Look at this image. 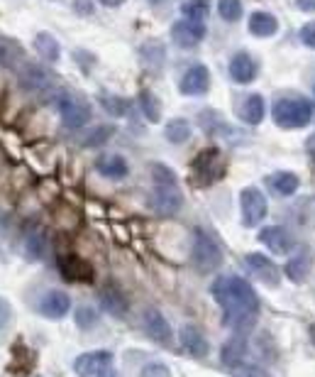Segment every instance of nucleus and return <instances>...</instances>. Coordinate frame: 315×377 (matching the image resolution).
Masks as SVG:
<instances>
[{
	"label": "nucleus",
	"mask_w": 315,
	"mask_h": 377,
	"mask_svg": "<svg viewBox=\"0 0 315 377\" xmlns=\"http://www.w3.org/2000/svg\"><path fill=\"white\" fill-rule=\"evenodd\" d=\"M152 181H154V191H152L154 211L162 216H174L181 208V201H183L176 174L166 164H152Z\"/></svg>",
	"instance_id": "2"
},
{
	"label": "nucleus",
	"mask_w": 315,
	"mask_h": 377,
	"mask_svg": "<svg viewBox=\"0 0 315 377\" xmlns=\"http://www.w3.org/2000/svg\"><path fill=\"white\" fill-rule=\"evenodd\" d=\"M274 123L284 130L306 128L313 118V106L306 99H279L274 103Z\"/></svg>",
	"instance_id": "3"
},
{
	"label": "nucleus",
	"mask_w": 315,
	"mask_h": 377,
	"mask_svg": "<svg viewBox=\"0 0 315 377\" xmlns=\"http://www.w3.org/2000/svg\"><path fill=\"white\" fill-rule=\"evenodd\" d=\"M311 338H313V343H315V323L311 326Z\"/></svg>",
	"instance_id": "46"
},
{
	"label": "nucleus",
	"mask_w": 315,
	"mask_h": 377,
	"mask_svg": "<svg viewBox=\"0 0 315 377\" xmlns=\"http://www.w3.org/2000/svg\"><path fill=\"white\" fill-rule=\"evenodd\" d=\"M164 135L169 142H174V145H181V142H186L188 137H191V123L183 118H174L166 123L164 128Z\"/></svg>",
	"instance_id": "26"
},
{
	"label": "nucleus",
	"mask_w": 315,
	"mask_h": 377,
	"mask_svg": "<svg viewBox=\"0 0 315 377\" xmlns=\"http://www.w3.org/2000/svg\"><path fill=\"white\" fill-rule=\"evenodd\" d=\"M308 272H311V255L308 253H301L299 257L289 260V265H286V274H289V279H294V282H303V279L308 277Z\"/></svg>",
	"instance_id": "28"
},
{
	"label": "nucleus",
	"mask_w": 315,
	"mask_h": 377,
	"mask_svg": "<svg viewBox=\"0 0 315 377\" xmlns=\"http://www.w3.org/2000/svg\"><path fill=\"white\" fill-rule=\"evenodd\" d=\"M244 265H247V270L254 274V277L259 279L262 284H267V287H277L279 279H282V274H279V267L274 265V262L269 260L267 255L252 253V255L244 257Z\"/></svg>",
	"instance_id": "9"
},
{
	"label": "nucleus",
	"mask_w": 315,
	"mask_h": 377,
	"mask_svg": "<svg viewBox=\"0 0 315 377\" xmlns=\"http://www.w3.org/2000/svg\"><path fill=\"white\" fill-rule=\"evenodd\" d=\"M98 171L103 176H108V179H123V176H128V162H125L120 154H103V157L98 159Z\"/></svg>",
	"instance_id": "21"
},
{
	"label": "nucleus",
	"mask_w": 315,
	"mask_h": 377,
	"mask_svg": "<svg viewBox=\"0 0 315 377\" xmlns=\"http://www.w3.org/2000/svg\"><path fill=\"white\" fill-rule=\"evenodd\" d=\"M113 356L108 351H91V353H83L73 360V370H76L78 377H91L95 373H100L103 368L110 365Z\"/></svg>",
	"instance_id": "12"
},
{
	"label": "nucleus",
	"mask_w": 315,
	"mask_h": 377,
	"mask_svg": "<svg viewBox=\"0 0 315 377\" xmlns=\"http://www.w3.org/2000/svg\"><path fill=\"white\" fill-rule=\"evenodd\" d=\"M232 370V377H272L269 370L259 368V365H252V363H244V365H234Z\"/></svg>",
	"instance_id": "36"
},
{
	"label": "nucleus",
	"mask_w": 315,
	"mask_h": 377,
	"mask_svg": "<svg viewBox=\"0 0 315 377\" xmlns=\"http://www.w3.org/2000/svg\"><path fill=\"white\" fill-rule=\"evenodd\" d=\"M306 150H308V154H311V157H315V133L306 140Z\"/></svg>",
	"instance_id": "42"
},
{
	"label": "nucleus",
	"mask_w": 315,
	"mask_h": 377,
	"mask_svg": "<svg viewBox=\"0 0 315 377\" xmlns=\"http://www.w3.org/2000/svg\"><path fill=\"white\" fill-rule=\"evenodd\" d=\"M210 294L222 308V323L237 331L239 336L249 333L259 316V299L252 284L239 277H220L210 284Z\"/></svg>",
	"instance_id": "1"
},
{
	"label": "nucleus",
	"mask_w": 315,
	"mask_h": 377,
	"mask_svg": "<svg viewBox=\"0 0 315 377\" xmlns=\"http://www.w3.org/2000/svg\"><path fill=\"white\" fill-rule=\"evenodd\" d=\"M217 13H220L222 20L234 22L242 17V3L239 0H217Z\"/></svg>",
	"instance_id": "34"
},
{
	"label": "nucleus",
	"mask_w": 315,
	"mask_h": 377,
	"mask_svg": "<svg viewBox=\"0 0 315 377\" xmlns=\"http://www.w3.org/2000/svg\"><path fill=\"white\" fill-rule=\"evenodd\" d=\"M34 49H37V54L42 56L44 61H59V56H61L59 42H56L49 32H39L37 37H34Z\"/></svg>",
	"instance_id": "25"
},
{
	"label": "nucleus",
	"mask_w": 315,
	"mask_h": 377,
	"mask_svg": "<svg viewBox=\"0 0 315 377\" xmlns=\"http://www.w3.org/2000/svg\"><path fill=\"white\" fill-rule=\"evenodd\" d=\"M142 56H145V61L154 69V71H159V66L164 64V56H166L164 44H159V42H147L145 47H142Z\"/></svg>",
	"instance_id": "32"
},
{
	"label": "nucleus",
	"mask_w": 315,
	"mask_h": 377,
	"mask_svg": "<svg viewBox=\"0 0 315 377\" xmlns=\"http://www.w3.org/2000/svg\"><path fill=\"white\" fill-rule=\"evenodd\" d=\"M247 356V343H244L242 336H234V338H230L222 346V351H220V360L227 365V368H234V365H239L242 363V358Z\"/></svg>",
	"instance_id": "22"
},
{
	"label": "nucleus",
	"mask_w": 315,
	"mask_h": 377,
	"mask_svg": "<svg viewBox=\"0 0 315 377\" xmlns=\"http://www.w3.org/2000/svg\"><path fill=\"white\" fill-rule=\"evenodd\" d=\"M98 377H120V375L115 373V370L110 368V365H108V368H103V370H100Z\"/></svg>",
	"instance_id": "43"
},
{
	"label": "nucleus",
	"mask_w": 315,
	"mask_h": 377,
	"mask_svg": "<svg viewBox=\"0 0 315 377\" xmlns=\"http://www.w3.org/2000/svg\"><path fill=\"white\" fill-rule=\"evenodd\" d=\"M10 304H8V299H3V296H0V328H5V326H8V321H10Z\"/></svg>",
	"instance_id": "40"
},
{
	"label": "nucleus",
	"mask_w": 315,
	"mask_h": 377,
	"mask_svg": "<svg viewBox=\"0 0 315 377\" xmlns=\"http://www.w3.org/2000/svg\"><path fill=\"white\" fill-rule=\"evenodd\" d=\"M150 3H152V5H159V3H162V0H150Z\"/></svg>",
	"instance_id": "47"
},
{
	"label": "nucleus",
	"mask_w": 315,
	"mask_h": 377,
	"mask_svg": "<svg viewBox=\"0 0 315 377\" xmlns=\"http://www.w3.org/2000/svg\"><path fill=\"white\" fill-rule=\"evenodd\" d=\"M237 113L247 125H259L262 120H264L267 103H264V99H262L259 94H249L247 99L242 101V106L237 108Z\"/></svg>",
	"instance_id": "19"
},
{
	"label": "nucleus",
	"mask_w": 315,
	"mask_h": 377,
	"mask_svg": "<svg viewBox=\"0 0 315 377\" xmlns=\"http://www.w3.org/2000/svg\"><path fill=\"white\" fill-rule=\"evenodd\" d=\"M25 253L32 257V260H39L44 255V238L37 228H32L30 233L25 236Z\"/></svg>",
	"instance_id": "33"
},
{
	"label": "nucleus",
	"mask_w": 315,
	"mask_h": 377,
	"mask_svg": "<svg viewBox=\"0 0 315 377\" xmlns=\"http://www.w3.org/2000/svg\"><path fill=\"white\" fill-rule=\"evenodd\" d=\"M279 30V20L272 13H254L249 17V32L254 37H272Z\"/></svg>",
	"instance_id": "24"
},
{
	"label": "nucleus",
	"mask_w": 315,
	"mask_h": 377,
	"mask_svg": "<svg viewBox=\"0 0 315 377\" xmlns=\"http://www.w3.org/2000/svg\"><path fill=\"white\" fill-rule=\"evenodd\" d=\"M313 174H315V169H313Z\"/></svg>",
	"instance_id": "49"
},
{
	"label": "nucleus",
	"mask_w": 315,
	"mask_h": 377,
	"mask_svg": "<svg viewBox=\"0 0 315 377\" xmlns=\"http://www.w3.org/2000/svg\"><path fill=\"white\" fill-rule=\"evenodd\" d=\"M76 8H86V13H91V5H88V0H76Z\"/></svg>",
	"instance_id": "45"
},
{
	"label": "nucleus",
	"mask_w": 315,
	"mask_h": 377,
	"mask_svg": "<svg viewBox=\"0 0 315 377\" xmlns=\"http://www.w3.org/2000/svg\"><path fill=\"white\" fill-rule=\"evenodd\" d=\"M54 106H56V111H59V116H61V120H64V125L68 130L83 128V125L91 120V108L86 106L83 101H78L73 94H68L66 89L56 91Z\"/></svg>",
	"instance_id": "6"
},
{
	"label": "nucleus",
	"mask_w": 315,
	"mask_h": 377,
	"mask_svg": "<svg viewBox=\"0 0 315 377\" xmlns=\"http://www.w3.org/2000/svg\"><path fill=\"white\" fill-rule=\"evenodd\" d=\"M17 61H20V51H17L15 44L8 42V39H0V64L15 69Z\"/></svg>",
	"instance_id": "35"
},
{
	"label": "nucleus",
	"mask_w": 315,
	"mask_h": 377,
	"mask_svg": "<svg viewBox=\"0 0 315 377\" xmlns=\"http://www.w3.org/2000/svg\"><path fill=\"white\" fill-rule=\"evenodd\" d=\"M299 3L301 10H306V13H315V0H296Z\"/></svg>",
	"instance_id": "41"
},
{
	"label": "nucleus",
	"mask_w": 315,
	"mask_h": 377,
	"mask_svg": "<svg viewBox=\"0 0 315 377\" xmlns=\"http://www.w3.org/2000/svg\"><path fill=\"white\" fill-rule=\"evenodd\" d=\"M191 262L200 274L215 272L222 262V253L217 243L208 236L205 231L193 233V250H191Z\"/></svg>",
	"instance_id": "5"
},
{
	"label": "nucleus",
	"mask_w": 315,
	"mask_h": 377,
	"mask_svg": "<svg viewBox=\"0 0 315 377\" xmlns=\"http://www.w3.org/2000/svg\"><path fill=\"white\" fill-rule=\"evenodd\" d=\"M68 308H71V299H68V294H64V291H59V289L47 291V294L42 296V301H39V311L49 318L66 316Z\"/></svg>",
	"instance_id": "16"
},
{
	"label": "nucleus",
	"mask_w": 315,
	"mask_h": 377,
	"mask_svg": "<svg viewBox=\"0 0 315 377\" xmlns=\"http://www.w3.org/2000/svg\"><path fill=\"white\" fill-rule=\"evenodd\" d=\"M205 37V25L203 22H196V20H183V22H176L171 27V39H174L179 47L183 49H193L203 42Z\"/></svg>",
	"instance_id": "8"
},
{
	"label": "nucleus",
	"mask_w": 315,
	"mask_h": 377,
	"mask_svg": "<svg viewBox=\"0 0 315 377\" xmlns=\"http://www.w3.org/2000/svg\"><path fill=\"white\" fill-rule=\"evenodd\" d=\"M59 272L68 282H93V267L78 255H64L59 260Z\"/></svg>",
	"instance_id": "10"
},
{
	"label": "nucleus",
	"mask_w": 315,
	"mask_h": 377,
	"mask_svg": "<svg viewBox=\"0 0 315 377\" xmlns=\"http://www.w3.org/2000/svg\"><path fill=\"white\" fill-rule=\"evenodd\" d=\"M267 186H269V191L277 193V196H291L301 184H299V176L291 174V171H277V174L267 176Z\"/></svg>",
	"instance_id": "20"
},
{
	"label": "nucleus",
	"mask_w": 315,
	"mask_h": 377,
	"mask_svg": "<svg viewBox=\"0 0 315 377\" xmlns=\"http://www.w3.org/2000/svg\"><path fill=\"white\" fill-rule=\"evenodd\" d=\"M49 84V74L44 71L42 66L37 64H27L22 66V74H20V86L25 91H39Z\"/></svg>",
	"instance_id": "23"
},
{
	"label": "nucleus",
	"mask_w": 315,
	"mask_h": 377,
	"mask_svg": "<svg viewBox=\"0 0 315 377\" xmlns=\"http://www.w3.org/2000/svg\"><path fill=\"white\" fill-rule=\"evenodd\" d=\"M208 89H210V74L203 64H196L188 69V71L183 74L181 86H179V91L183 96H200Z\"/></svg>",
	"instance_id": "11"
},
{
	"label": "nucleus",
	"mask_w": 315,
	"mask_h": 377,
	"mask_svg": "<svg viewBox=\"0 0 315 377\" xmlns=\"http://www.w3.org/2000/svg\"><path fill=\"white\" fill-rule=\"evenodd\" d=\"M113 133H115V128H113V125H98V128H93L88 135L83 137V147H86V150L103 147L113 137Z\"/></svg>",
	"instance_id": "29"
},
{
	"label": "nucleus",
	"mask_w": 315,
	"mask_h": 377,
	"mask_svg": "<svg viewBox=\"0 0 315 377\" xmlns=\"http://www.w3.org/2000/svg\"><path fill=\"white\" fill-rule=\"evenodd\" d=\"M140 377H171V370L162 363H150L145 370L140 373Z\"/></svg>",
	"instance_id": "38"
},
{
	"label": "nucleus",
	"mask_w": 315,
	"mask_h": 377,
	"mask_svg": "<svg viewBox=\"0 0 315 377\" xmlns=\"http://www.w3.org/2000/svg\"><path fill=\"white\" fill-rule=\"evenodd\" d=\"M181 348L188 353L191 358H205L208 356V341L200 333V328H196L193 323H186L181 328Z\"/></svg>",
	"instance_id": "15"
},
{
	"label": "nucleus",
	"mask_w": 315,
	"mask_h": 377,
	"mask_svg": "<svg viewBox=\"0 0 315 377\" xmlns=\"http://www.w3.org/2000/svg\"><path fill=\"white\" fill-rule=\"evenodd\" d=\"M98 299H100V306L105 308L110 316H125V313H128V299H125V294L115 287V284L103 287L98 291Z\"/></svg>",
	"instance_id": "18"
},
{
	"label": "nucleus",
	"mask_w": 315,
	"mask_h": 377,
	"mask_svg": "<svg viewBox=\"0 0 315 377\" xmlns=\"http://www.w3.org/2000/svg\"><path fill=\"white\" fill-rule=\"evenodd\" d=\"M145 331L152 341L164 343V346L171 343V326L162 316V311H157V308H147L145 311Z\"/></svg>",
	"instance_id": "17"
},
{
	"label": "nucleus",
	"mask_w": 315,
	"mask_h": 377,
	"mask_svg": "<svg viewBox=\"0 0 315 377\" xmlns=\"http://www.w3.org/2000/svg\"><path fill=\"white\" fill-rule=\"evenodd\" d=\"M181 13H183L186 20L203 22L210 13V0H186L183 8H181Z\"/></svg>",
	"instance_id": "30"
},
{
	"label": "nucleus",
	"mask_w": 315,
	"mask_h": 377,
	"mask_svg": "<svg viewBox=\"0 0 315 377\" xmlns=\"http://www.w3.org/2000/svg\"><path fill=\"white\" fill-rule=\"evenodd\" d=\"M257 71H259V66H257V61L252 59L247 51H237V54L230 59V76L232 81L237 84H252L257 79Z\"/></svg>",
	"instance_id": "14"
},
{
	"label": "nucleus",
	"mask_w": 315,
	"mask_h": 377,
	"mask_svg": "<svg viewBox=\"0 0 315 377\" xmlns=\"http://www.w3.org/2000/svg\"><path fill=\"white\" fill-rule=\"evenodd\" d=\"M140 111L150 123H159V120H162V103H159L157 96L147 89L140 94Z\"/></svg>",
	"instance_id": "27"
},
{
	"label": "nucleus",
	"mask_w": 315,
	"mask_h": 377,
	"mask_svg": "<svg viewBox=\"0 0 315 377\" xmlns=\"http://www.w3.org/2000/svg\"><path fill=\"white\" fill-rule=\"evenodd\" d=\"M301 42L306 44V47L315 49V22H308V25L301 30Z\"/></svg>",
	"instance_id": "39"
},
{
	"label": "nucleus",
	"mask_w": 315,
	"mask_h": 377,
	"mask_svg": "<svg viewBox=\"0 0 315 377\" xmlns=\"http://www.w3.org/2000/svg\"><path fill=\"white\" fill-rule=\"evenodd\" d=\"M76 323H78V328H93V326L98 323V311L91 306H81L76 311Z\"/></svg>",
	"instance_id": "37"
},
{
	"label": "nucleus",
	"mask_w": 315,
	"mask_h": 377,
	"mask_svg": "<svg viewBox=\"0 0 315 377\" xmlns=\"http://www.w3.org/2000/svg\"><path fill=\"white\" fill-rule=\"evenodd\" d=\"M239 208H242V226L254 228L267 216V196L254 186H247L239 193Z\"/></svg>",
	"instance_id": "7"
},
{
	"label": "nucleus",
	"mask_w": 315,
	"mask_h": 377,
	"mask_svg": "<svg viewBox=\"0 0 315 377\" xmlns=\"http://www.w3.org/2000/svg\"><path fill=\"white\" fill-rule=\"evenodd\" d=\"M100 5H105V8H118V5H123L125 0H98Z\"/></svg>",
	"instance_id": "44"
},
{
	"label": "nucleus",
	"mask_w": 315,
	"mask_h": 377,
	"mask_svg": "<svg viewBox=\"0 0 315 377\" xmlns=\"http://www.w3.org/2000/svg\"><path fill=\"white\" fill-rule=\"evenodd\" d=\"M259 240L267 245L269 250H272V253H277V255H289L291 250L296 248L291 233L286 231V228H279V226L264 228V231L259 233Z\"/></svg>",
	"instance_id": "13"
},
{
	"label": "nucleus",
	"mask_w": 315,
	"mask_h": 377,
	"mask_svg": "<svg viewBox=\"0 0 315 377\" xmlns=\"http://www.w3.org/2000/svg\"><path fill=\"white\" fill-rule=\"evenodd\" d=\"M191 176H193V181H196V186L200 188H208V186H213L215 181H220L222 176H225V162H222L220 150L210 147V150L200 152L191 164Z\"/></svg>",
	"instance_id": "4"
},
{
	"label": "nucleus",
	"mask_w": 315,
	"mask_h": 377,
	"mask_svg": "<svg viewBox=\"0 0 315 377\" xmlns=\"http://www.w3.org/2000/svg\"><path fill=\"white\" fill-rule=\"evenodd\" d=\"M98 101L103 103V108H105L110 116L115 118H123L128 116V101L120 99V96H113V94H98Z\"/></svg>",
	"instance_id": "31"
},
{
	"label": "nucleus",
	"mask_w": 315,
	"mask_h": 377,
	"mask_svg": "<svg viewBox=\"0 0 315 377\" xmlns=\"http://www.w3.org/2000/svg\"><path fill=\"white\" fill-rule=\"evenodd\" d=\"M313 96H315V86H313Z\"/></svg>",
	"instance_id": "48"
}]
</instances>
